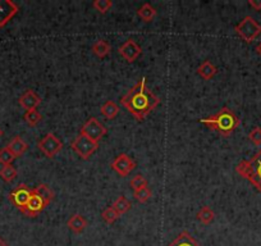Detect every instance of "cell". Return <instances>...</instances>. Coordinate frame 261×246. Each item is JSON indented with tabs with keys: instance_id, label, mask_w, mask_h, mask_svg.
I'll return each instance as SVG.
<instances>
[{
	"instance_id": "obj_1",
	"label": "cell",
	"mask_w": 261,
	"mask_h": 246,
	"mask_svg": "<svg viewBox=\"0 0 261 246\" xmlns=\"http://www.w3.org/2000/svg\"><path fill=\"white\" fill-rule=\"evenodd\" d=\"M121 103L137 121H143L156 107L160 99L146 86V79L142 77L135 86L128 90L121 99Z\"/></svg>"
},
{
	"instance_id": "obj_2",
	"label": "cell",
	"mask_w": 261,
	"mask_h": 246,
	"mask_svg": "<svg viewBox=\"0 0 261 246\" xmlns=\"http://www.w3.org/2000/svg\"><path fill=\"white\" fill-rule=\"evenodd\" d=\"M200 122H201L202 125L211 128V130L216 131V132L220 136H223V137L231 136L232 133L234 132V130H236L241 123L240 118L236 116V113H234L232 109L227 108V107L221 108L220 111L216 114H214V116L200 119Z\"/></svg>"
},
{
	"instance_id": "obj_3",
	"label": "cell",
	"mask_w": 261,
	"mask_h": 246,
	"mask_svg": "<svg viewBox=\"0 0 261 246\" xmlns=\"http://www.w3.org/2000/svg\"><path fill=\"white\" fill-rule=\"evenodd\" d=\"M238 174L248 180L261 194V150H258L250 160H242L236 167Z\"/></svg>"
},
{
	"instance_id": "obj_4",
	"label": "cell",
	"mask_w": 261,
	"mask_h": 246,
	"mask_svg": "<svg viewBox=\"0 0 261 246\" xmlns=\"http://www.w3.org/2000/svg\"><path fill=\"white\" fill-rule=\"evenodd\" d=\"M237 35L246 43H252L256 38L261 33V26L252 18L247 16L234 27Z\"/></svg>"
},
{
	"instance_id": "obj_5",
	"label": "cell",
	"mask_w": 261,
	"mask_h": 246,
	"mask_svg": "<svg viewBox=\"0 0 261 246\" xmlns=\"http://www.w3.org/2000/svg\"><path fill=\"white\" fill-rule=\"evenodd\" d=\"M70 148L74 150V153L78 155V157L87 160L97 150V148H99V143H96V141L91 140V138H89L87 136L80 133V135L72 141Z\"/></svg>"
},
{
	"instance_id": "obj_6",
	"label": "cell",
	"mask_w": 261,
	"mask_h": 246,
	"mask_svg": "<svg viewBox=\"0 0 261 246\" xmlns=\"http://www.w3.org/2000/svg\"><path fill=\"white\" fill-rule=\"evenodd\" d=\"M38 148L48 158H54L63 149V143L53 132H49L39 141Z\"/></svg>"
},
{
	"instance_id": "obj_7",
	"label": "cell",
	"mask_w": 261,
	"mask_h": 246,
	"mask_svg": "<svg viewBox=\"0 0 261 246\" xmlns=\"http://www.w3.org/2000/svg\"><path fill=\"white\" fill-rule=\"evenodd\" d=\"M32 191L33 189H30L27 185L21 184L9 194V200H11V203L17 209H19L22 212L24 209V206H26V204L28 203V200H30Z\"/></svg>"
},
{
	"instance_id": "obj_8",
	"label": "cell",
	"mask_w": 261,
	"mask_h": 246,
	"mask_svg": "<svg viewBox=\"0 0 261 246\" xmlns=\"http://www.w3.org/2000/svg\"><path fill=\"white\" fill-rule=\"evenodd\" d=\"M80 133H82V135L87 136V137L91 138V140L99 143V141L105 136L106 128L104 127L95 117H92L89 121H86V123H84V126L81 127V132Z\"/></svg>"
},
{
	"instance_id": "obj_9",
	"label": "cell",
	"mask_w": 261,
	"mask_h": 246,
	"mask_svg": "<svg viewBox=\"0 0 261 246\" xmlns=\"http://www.w3.org/2000/svg\"><path fill=\"white\" fill-rule=\"evenodd\" d=\"M111 169L116 170L117 173L122 177L128 176L131 172L136 168V162L129 158L127 154H121L113 160V163L110 164Z\"/></svg>"
},
{
	"instance_id": "obj_10",
	"label": "cell",
	"mask_w": 261,
	"mask_h": 246,
	"mask_svg": "<svg viewBox=\"0 0 261 246\" xmlns=\"http://www.w3.org/2000/svg\"><path fill=\"white\" fill-rule=\"evenodd\" d=\"M46 206L48 205H46L45 201L43 200V198H41L39 194H36L35 190H33L30 200L26 204V206H24V209L22 210V213L26 217H30V218H36Z\"/></svg>"
},
{
	"instance_id": "obj_11",
	"label": "cell",
	"mask_w": 261,
	"mask_h": 246,
	"mask_svg": "<svg viewBox=\"0 0 261 246\" xmlns=\"http://www.w3.org/2000/svg\"><path fill=\"white\" fill-rule=\"evenodd\" d=\"M118 53L128 63H133L141 55L142 49L137 45L135 40H127L123 45L119 46Z\"/></svg>"
},
{
	"instance_id": "obj_12",
	"label": "cell",
	"mask_w": 261,
	"mask_h": 246,
	"mask_svg": "<svg viewBox=\"0 0 261 246\" xmlns=\"http://www.w3.org/2000/svg\"><path fill=\"white\" fill-rule=\"evenodd\" d=\"M19 8L16 3L11 0H2L0 2V27H4L17 13Z\"/></svg>"
},
{
	"instance_id": "obj_13",
	"label": "cell",
	"mask_w": 261,
	"mask_h": 246,
	"mask_svg": "<svg viewBox=\"0 0 261 246\" xmlns=\"http://www.w3.org/2000/svg\"><path fill=\"white\" fill-rule=\"evenodd\" d=\"M18 103L21 104L22 108L26 109V112L33 111V109H36L40 106L41 99L33 90H27V91H24L23 94L21 95Z\"/></svg>"
},
{
	"instance_id": "obj_14",
	"label": "cell",
	"mask_w": 261,
	"mask_h": 246,
	"mask_svg": "<svg viewBox=\"0 0 261 246\" xmlns=\"http://www.w3.org/2000/svg\"><path fill=\"white\" fill-rule=\"evenodd\" d=\"M7 148H8V149L12 152V154L17 158V157H21V155H23L24 153L27 152L28 144L26 143L21 136H16V137L12 138L11 143L7 145Z\"/></svg>"
},
{
	"instance_id": "obj_15",
	"label": "cell",
	"mask_w": 261,
	"mask_h": 246,
	"mask_svg": "<svg viewBox=\"0 0 261 246\" xmlns=\"http://www.w3.org/2000/svg\"><path fill=\"white\" fill-rule=\"evenodd\" d=\"M67 226L73 233H81L86 230L87 221L85 217L80 216V214H73L69 219L67 221Z\"/></svg>"
},
{
	"instance_id": "obj_16",
	"label": "cell",
	"mask_w": 261,
	"mask_h": 246,
	"mask_svg": "<svg viewBox=\"0 0 261 246\" xmlns=\"http://www.w3.org/2000/svg\"><path fill=\"white\" fill-rule=\"evenodd\" d=\"M216 72H218V69H216V67L210 62V60H205V62L200 65L199 69H197V73L200 75V77L204 79L205 81H210V80H213L214 77H215Z\"/></svg>"
},
{
	"instance_id": "obj_17",
	"label": "cell",
	"mask_w": 261,
	"mask_h": 246,
	"mask_svg": "<svg viewBox=\"0 0 261 246\" xmlns=\"http://www.w3.org/2000/svg\"><path fill=\"white\" fill-rule=\"evenodd\" d=\"M169 246H201L199 242L196 241V238L191 235L187 231H183L182 233L178 235V237L170 243Z\"/></svg>"
},
{
	"instance_id": "obj_18",
	"label": "cell",
	"mask_w": 261,
	"mask_h": 246,
	"mask_svg": "<svg viewBox=\"0 0 261 246\" xmlns=\"http://www.w3.org/2000/svg\"><path fill=\"white\" fill-rule=\"evenodd\" d=\"M111 52V45L106 40H97L96 43L92 45V53L96 55L97 58L102 59L106 55L110 54Z\"/></svg>"
},
{
	"instance_id": "obj_19",
	"label": "cell",
	"mask_w": 261,
	"mask_h": 246,
	"mask_svg": "<svg viewBox=\"0 0 261 246\" xmlns=\"http://www.w3.org/2000/svg\"><path fill=\"white\" fill-rule=\"evenodd\" d=\"M137 14H138V17H140V18L142 19L143 22L148 23V22L154 21V18H155L156 14H158V12H156V9L154 8V7L151 6V4L145 3L142 7H141L140 9H138Z\"/></svg>"
},
{
	"instance_id": "obj_20",
	"label": "cell",
	"mask_w": 261,
	"mask_h": 246,
	"mask_svg": "<svg viewBox=\"0 0 261 246\" xmlns=\"http://www.w3.org/2000/svg\"><path fill=\"white\" fill-rule=\"evenodd\" d=\"M100 112L106 119H114L119 113V107L113 100H108L100 108Z\"/></svg>"
},
{
	"instance_id": "obj_21",
	"label": "cell",
	"mask_w": 261,
	"mask_h": 246,
	"mask_svg": "<svg viewBox=\"0 0 261 246\" xmlns=\"http://www.w3.org/2000/svg\"><path fill=\"white\" fill-rule=\"evenodd\" d=\"M214 218H215V213L213 212V209L209 208L207 205L202 206L199 210V213H197V219L202 225H210V223H213Z\"/></svg>"
},
{
	"instance_id": "obj_22",
	"label": "cell",
	"mask_w": 261,
	"mask_h": 246,
	"mask_svg": "<svg viewBox=\"0 0 261 246\" xmlns=\"http://www.w3.org/2000/svg\"><path fill=\"white\" fill-rule=\"evenodd\" d=\"M33 190H35L36 194H39L41 198H43V200L45 201L46 205H49V204L53 201V199H54V192H53V190H51L48 185L41 184L39 185L38 187H35Z\"/></svg>"
},
{
	"instance_id": "obj_23",
	"label": "cell",
	"mask_w": 261,
	"mask_h": 246,
	"mask_svg": "<svg viewBox=\"0 0 261 246\" xmlns=\"http://www.w3.org/2000/svg\"><path fill=\"white\" fill-rule=\"evenodd\" d=\"M111 206L116 209L117 213H118L119 216H123V214H126L127 212L131 209L132 204H131V201H129L126 196H119V198L114 201Z\"/></svg>"
},
{
	"instance_id": "obj_24",
	"label": "cell",
	"mask_w": 261,
	"mask_h": 246,
	"mask_svg": "<svg viewBox=\"0 0 261 246\" xmlns=\"http://www.w3.org/2000/svg\"><path fill=\"white\" fill-rule=\"evenodd\" d=\"M23 119L26 121V123H27L30 127H35L39 122L43 119V117H41V114L39 113L38 109H33V111L26 112V113H24V116H23Z\"/></svg>"
},
{
	"instance_id": "obj_25",
	"label": "cell",
	"mask_w": 261,
	"mask_h": 246,
	"mask_svg": "<svg viewBox=\"0 0 261 246\" xmlns=\"http://www.w3.org/2000/svg\"><path fill=\"white\" fill-rule=\"evenodd\" d=\"M17 169L12 164L3 165V168L0 169V177L6 182H12L17 177Z\"/></svg>"
},
{
	"instance_id": "obj_26",
	"label": "cell",
	"mask_w": 261,
	"mask_h": 246,
	"mask_svg": "<svg viewBox=\"0 0 261 246\" xmlns=\"http://www.w3.org/2000/svg\"><path fill=\"white\" fill-rule=\"evenodd\" d=\"M92 6H94V8L96 9L99 13L106 14L110 11L111 7H113V2H111V0H95L94 3H92Z\"/></svg>"
},
{
	"instance_id": "obj_27",
	"label": "cell",
	"mask_w": 261,
	"mask_h": 246,
	"mask_svg": "<svg viewBox=\"0 0 261 246\" xmlns=\"http://www.w3.org/2000/svg\"><path fill=\"white\" fill-rule=\"evenodd\" d=\"M101 217H102V219H104V221L108 223V225H113V223L116 222L117 219H118L121 216L117 213V210L113 208V206H109V208H106L105 210L102 212Z\"/></svg>"
},
{
	"instance_id": "obj_28",
	"label": "cell",
	"mask_w": 261,
	"mask_h": 246,
	"mask_svg": "<svg viewBox=\"0 0 261 246\" xmlns=\"http://www.w3.org/2000/svg\"><path fill=\"white\" fill-rule=\"evenodd\" d=\"M133 196H135V199L138 203H146V201L151 198V190L146 186L143 187V189L135 191Z\"/></svg>"
},
{
	"instance_id": "obj_29",
	"label": "cell",
	"mask_w": 261,
	"mask_h": 246,
	"mask_svg": "<svg viewBox=\"0 0 261 246\" xmlns=\"http://www.w3.org/2000/svg\"><path fill=\"white\" fill-rule=\"evenodd\" d=\"M14 158L16 157L12 154V152L8 149V148H7V146L0 150V164H3V165L12 164V162L14 160Z\"/></svg>"
},
{
	"instance_id": "obj_30",
	"label": "cell",
	"mask_w": 261,
	"mask_h": 246,
	"mask_svg": "<svg viewBox=\"0 0 261 246\" xmlns=\"http://www.w3.org/2000/svg\"><path fill=\"white\" fill-rule=\"evenodd\" d=\"M129 185H131V187L133 189V191H137V190H141L143 189V187L147 186V181H146L141 174H138V176H135L131 180V184Z\"/></svg>"
},
{
	"instance_id": "obj_31",
	"label": "cell",
	"mask_w": 261,
	"mask_h": 246,
	"mask_svg": "<svg viewBox=\"0 0 261 246\" xmlns=\"http://www.w3.org/2000/svg\"><path fill=\"white\" fill-rule=\"evenodd\" d=\"M248 138L252 144L255 145L260 146L261 145V128L260 127H255L250 133H248Z\"/></svg>"
},
{
	"instance_id": "obj_32",
	"label": "cell",
	"mask_w": 261,
	"mask_h": 246,
	"mask_svg": "<svg viewBox=\"0 0 261 246\" xmlns=\"http://www.w3.org/2000/svg\"><path fill=\"white\" fill-rule=\"evenodd\" d=\"M248 4H250L255 11H261V0H248Z\"/></svg>"
},
{
	"instance_id": "obj_33",
	"label": "cell",
	"mask_w": 261,
	"mask_h": 246,
	"mask_svg": "<svg viewBox=\"0 0 261 246\" xmlns=\"http://www.w3.org/2000/svg\"><path fill=\"white\" fill-rule=\"evenodd\" d=\"M0 246H9V245H8V242H7V241L4 240V238L0 237Z\"/></svg>"
},
{
	"instance_id": "obj_34",
	"label": "cell",
	"mask_w": 261,
	"mask_h": 246,
	"mask_svg": "<svg viewBox=\"0 0 261 246\" xmlns=\"http://www.w3.org/2000/svg\"><path fill=\"white\" fill-rule=\"evenodd\" d=\"M256 52H257V53H258V54H260V55H261V43H260V44H258V45H257V46H256Z\"/></svg>"
},
{
	"instance_id": "obj_35",
	"label": "cell",
	"mask_w": 261,
	"mask_h": 246,
	"mask_svg": "<svg viewBox=\"0 0 261 246\" xmlns=\"http://www.w3.org/2000/svg\"><path fill=\"white\" fill-rule=\"evenodd\" d=\"M3 136V131H2V128H0V137Z\"/></svg>"
}]
</instances>
